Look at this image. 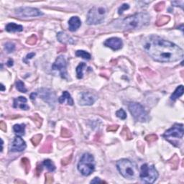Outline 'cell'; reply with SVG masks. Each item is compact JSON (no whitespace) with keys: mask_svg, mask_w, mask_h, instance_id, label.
<instances>
[{"mask_svg":"<svg viewBox=\"0 0 184 184\" xmlns=\"http://www.w3.org/2000/svg\"><path fill=\"white\" fill-rule=\"evenodd\" d=\"M143 48L152 59L161 63L178 61L183 57V51L179 46L157 35L147 37Z\"/></svg>","mask_w":184,"mask_h":184,"instance_id":"cell-1","label":"cell"},{"mask_svg":"<svg viewBox=\"0 0 184 184\" xmlns=\"http://www.w3.org/2000/svg\"><path fill=\"white\" fill-rule=\"evenodd\" d=\"M150 19V18L147 14L137 13L124 19L121 22V27L125 30L139 29L148 25Z\"/></svg>","mask_w":184,"mask_h":184,"instance_id":"cell-2","label":"cell"},{"mask_svg":"<svg viewBox=\"0 0 184 184\" xmlns=\"http://www.w3.org/2000/svg\"><path fill=\"white\" fill-rule=\"evenodd\" d=\"M117 168L122 175L128 180H135L138 177L139 170L137 165L130 160L122 159L117 163Z\"/></svg>","mask_w":184,"mask_h":184,"instance_id":"cell-3","label":"cell"},{"mask_svg":"<svg viewBox=\"0 0 184 184\" xmlns=\"http://www.w3.org/2000/svg\"><path fill=\"white\" fill-rule=\"evenodd\" d=\"M78 170L84 176L92 174L95 170L94 156L89 153L84 154L78 163Z\"/></svg>","mask_w":184,"mask_h":184,"instance_id":"cell-4","label":"cell"},{"mask_svg":"<svg viewBox=\"0 0 184 184\" xmlns=\"http://www.w3.org/2000/svg\"><path fill=\"white\" fill-rule=\"evenodd\" d=\"M106 15V9L104 7H94L89 11L87 15V23L88 25L101 24L104 20Z\"/></svg>","mask_w":184,"mask_h":184,"instance_id":"cell-5","label":"cell"},{"mask_svg":"<svg viewBox=\"0 0 184 184\" xmlns=\"http://www.w3.org/2000/svg\"><path fill=\"white\" fill-rule=\"evenodd\" d=\"M140 178L144 183H153L158 179V173L154 166L144 164L141 166Z\"/></svg>","mask_w":184,"mask_h":184,"instance_id":"cell-6","label":"cell"},{"mask_svg":"<svg viewBox=\"0 0 184 184\" xmlns=\"http://www.w3.org/2000/svg\"><path fill=\"white\" fill-rule=\"evenodd\" d=\"M129 110L134 119L137 122H145L148 120V116L144 107L139 103L132 102L129 104Z\"/></svg>","mask_w":184,"mask_h":184,"instance_id":"cell-7","label":"cell"},{"mask_svg":"<svg viewBox=\"0 0 184 184\" xmlns=\"http://www.w3.org/2000/svg\"><path fill=\"white\" fill-rule=\"evenodd\" d=\"M183 125L182 124H175L171 129L163 134V137L171 142L174 139H181L183 136Z\"/></svg>","mask_w":184,"mask_h":184,"instance_id":"cell-8","label":"cell"},{"mask_svg":"<svg viewBox=\"0 0 184 184\" xmlns=\"http://www.w3.org/2000/svg\"><path fill=\"white\" fill-rule=\"evenodd\" d=\"M37 97H40L45 102L48 104L51 107L53 108L56 103V94L48 89H40L35 92Z\"/></svg>","mask_w":184,"mask_h":184,"instance_id":"cell-9","label":"cell"},{"mask_svg":"<svg viewBox=\"0 0 184 184\" xmlns=\"http://www.w3.org/2000/svg\"><path fill=\"white\" fill-rule=\"evenodd\" d=\"M15 15L20 18H31L43 15V13L36 8L32 7H20L15 10Z\"/></svg>","mask_w":184,"mask_h":184,"instance_id":"cell-10","label":"cell"},{"mask_svg":"<svg viewBox=\"0 0 184 184\" xmlns=\"http://www.w3.org/2000/svg\"><path fill=\"white\" fill-rule=\"evenodd\" d=\"M66 61L63 56H60L56 58V61L53 64V70H58L60 72L61 78L63 79H68V73L66 70Z\"/></svg>","mask_w":184,"mask_h":184,"instance_id":"cell-11","label":"cell"},{"mask_svg":"<svg viewBox=\"0 0 184 184\" xmlns=\"http://www.w3.org/2000/svg\"><path fill=\"white\" fill-rule=\"evenodd\" d=\"M96 99H97V97L93 93L83 92L81 94L78 103L80 105L82 106H90L95 102Z\"/></svg>","mask_w":184,"mask_h":184,"instance_id":"cell-12","label":"cell"},{"mask_svg":"<svg viewBox=\"0 0 184 184\" xmlns=\"http://www.w3.org/2000/svg\"><path fill=\"white\" fill-rule=\"evenodd\" d=\"M27 145L25 142L20 137H15L10 147L11 152H22L25 150Z\"/></svg>","mask_w":184,"mask_h":184,"instance_id":"cell-13","label":"cell"},{"mask_svg":"<svg viewBox=\"0 0 184 184\" xmlns=\"http://www.w3.org/2000/svg\"><path fill=\"white\" fill-rule=\"evenodd\" d=\"M104 44L106 47L110 48L113 51H118L121 49L123 45L122 40L119 37H111V38L107 39Z\"/></svg>","mask_w":184,"mask_h":184,"instance_id":"cell-14","label":"cell"},{"mask_svg":"<svg viewBox=\"0 0 184 184\" xmlns=\"http://www.w3.org/2000/svg\"><path fill=\"white\" fill-rule=\"evenodd\" d=\"M27 99L24 97H20L14 100L13 106L16 109H21L22 110H28L29 106L27 104Z\"/></svg>","mask_w":184,"mask_h":184,"instance_id":"cell-15","label":"cell"},{"mask_svg":"<svg viewBox=\"0 0 184 184\" xmlns=\"http://www.w3.org/2000/svg\"><path fill=\"white\" fill-rule=\"evenodd\" d=\"M81 22L78 17H72L68 21V27H69V30L71 32L76 31L81 27Z\"/></svg>","mask_w":184,"mask_h":184,"instance_id":"cell-16","label":"cell"},{"mask_svg":"<svg viewBox=\"0 0 184 184\" xmlns=\"http://www.w3.org/2000/svg\"><path fill=\"white\" fill-rule=\"evenodd\" d=\"M57 39L59 42L62 43H68V44L74 43L73 39L64 32H58L57 34Z\"/></svg>","mask_w":184,"mask_h":184,"instance_id":"cell-17","label":"cell"},{"mask_svg":"<svg viewBox=\"0 0 184 184\" xmlns=\"http://www.w3.org/2000/svg\"><path fill=\"white\" fill-rule=\"evenodd\" d=\"M52 142L53 137L51 136H48L43 145L40 149L39 152L41 153H49L52 151Z\"/></svg>","mask_w":184,"mask_h":184,"instance_id":"cell-18","label":"cell"},{"mask_svg":"<svg viewBox=\"0 0 184 184\" xmlns=\"http://www.w3.org/2000/svg\"><path fill=\"white\" fill-rule=\"evenodd\" d=\"M58 101H59L60 104H64V103H67V104L70 106L73 105V99L71 98L70 94L66 91L63 92V94L61 95V97H59L58 99Z\"/></svg>","mask_w":184,"mask_h":184,"instance_id":"cell-19","label":"cell"},{"mask_svg":"<svg viewBox=\"0 0 184 184\" xmlns=\"http://www.w3.org/2000/svg\"><path fill=\"white\" fill-rule=\"evenodd\" d=\"M6 30L9 32H22L23 30V27L22 25H17L15 23H9L6 26Z\"/></svg>","mask_w":184,"mask_h":184,"instance_id":"cell-20","label":"cell"},{"mask_svg":"<svg viewBox=\"0 0 184 184\" xmlns=\"http://www.w3.org/2000/svg\"><path fill=\"white\" fill-rule=\"evenodd\" d=\"M183 94V87L182 85L179 86L178 87L176 88V89L175 90V92L173 93V94L171 95V99L173 101L176 100L178 98L181 97Z\"/></svg>","mask_w":184,"mask_h":184,"instance_id":"cell-21","label":"cell"},{"mask_svg":"<svg viewBox=\"0 0 184 184\" xmlns=\"http://www.w3.org/2000/svg\"><path fill=\"white\" fill-rule=\"evenodd\" d=\"M171 20V18L169 16H166V15H162V16H160L158 19L156 21L155 24L158 27L163 26V25H166V24L168 23Z\"/></svg>","mask_w":184,"mask_h":184,"instance_id":"cell-22","label":"cell"},{"mask_svg":"<svg viewBox=\"0 0 184 184\" xmlns=\"http://www.w3.org/2000/svg\"><path fill=\"white\" fill-rule=\"evenodd\" d=\"M25 125L24 124H22V125H15L13 127L14 132L20 135H25Z\"/></svg>","mask_w":184,"mask_h":184,"instance_id":"cell-23","label":"cell"},{"mask_svg":"<svg viewBox=\"0 0 184 184\" xmlns=\"http://www.w3.org/2000/svg\"><path fill=\"white\" fill-rule=\"evenodd\" d=\"M87 67V65H86L85 63H79V65L77 66L76 68V75H77V78L81 79L83 78L84 76V69Z\"/></svg>","mask_w":184,"mask_h":184,"instance_id":"cell-24","label":"cell"},{"mask_svg":"<svg viewBox=\"0 0 184 184\" xmlns=\"http://www.w3.org/2000/svg\"><path fill=\"white\" fill-rule=\"evenodd\" d=\"M168 163L171 165L173 169L175 170L177 169V168L178 167V164H179V158H178L176 154H175L168 161Z\"/></svg>","mask_w":184,"mask_h":184,"instance_id":"cell-25","label":"cell"},{"mask_svg":"<svg viewBox=\"0 0 184 184\" xmlns=\"http://www.w3.org/2000/svg\"><path fill=\"white\" fill-rule=\"evenodd\" d=\"M120 135H121L122 137L124 139H125V140H132V133L130 132V130L128 129V127H127L126 126L124 127Z\"/></svg>","mask_w":184,"mask_h":184,"instance_id":"cell-26","label":"cell"},{"mask_svg":"<svg viewBox=\"0 0 184 184\" xmlns=\"http://www.w3.org/2000/svg\"><path fill=\"white\" fill-rule=\"evenodd\" d=\"M43 166L45 167L50 172H53L56 170V166H55L54 163L52 162V161H51V160L49 159L45 160L43 162Z\"/></svg>","mask_w":184,"mask_h":184,"instance_id":"cell-27","label":"cell"},{"mask_svg":"<svg viewBox=\"0 0 184 184\" xmlns=\"http://www.w3.org/2000/svg\"><path fill=\"white\" fill-rule=\"evenodd\" d=\"M21 163H22V166H23L24 169H25V173L27 174L30 170V161H29L27 158H22V160H21Z\"/></svg>","mask_w":184,"mask_h":184,"instance_id":"cell-28","label":"cell"},{"mask_svg":"<svg viewBox=\"0 0 184 184\" xmlns=\"http://www.w3.org/2000/svg\"><path fill=\"white\" fill-rule=\"evenodd\" d=\"M76 56L78 57H81L85 60H90L91 59V55L87 51H77L76 52Z\"/></svg>","mask_w":184,"mask_h":184,"instance_id":"cell-29","label":"cell"},{"mask_svg":"<svg viewBox=\"0 0 184 184\" xmlns=\"http://www.w3.org/2000/svg\"><path fill=\"white\" fill-rule=\"evenodd\" d=\"M16 88L19 92L22 93H26L27 89L25 87V84L22 81H18L16 83Z\"/></svg>","mask_w":184,"mask_h":184,"instance_id":"cell-30","label":"cell"},{"mask_svg":"<svg viewBox=\"0 0 184 184\" xmlns=\"http://www.w3.org/2000/svg\"><path fill=\"white\" fill-rule=\"evenodd\" d=\"M42 138H43V135H40V134H38V135H36L32 137V138L31 139V142H32V143L33 144V145L37 146L40 142Z\"/></svg>","mask_w":184,"mask_h":184,"instance_id":"cell-31","label":"cell"},{"mask_svg":"<svg viewBox=\"0 0 184 184\" xmlns=\"http://www.w3.org/2000/svg\"><path fill=\"white\" fill-rule=\"evenodd\" d=\"M15 49V45L14 43H7L6 44L4 45V50L6 51L7 53H12Z\"/></svg>","mask_w":184,"mask_h":184,"instance_id":"cell-32","label":"cell"},{"mask_svg":"<svg viewBox=\"0 0 184 184\" xmlns=\"http://www.w3.org/2000/svg\"><path fill=\"white\" fill-rule=\"evenodd\" d=\"M31 119H32V120H33L34 122L36 124V125H37V127H40L41 125H42V122H43V119H42V118L40 117V116L38 114H35L33 117H31Z\"/></svg>","mask_w":184,"mask_h":184,"instance_id":"cell-33","label":"cell"},{"mask_svg":"<svg viewBox=\"0 0 184 184\" xmlns=\"http://www.w3.org/2000/svg\"><path fill=\"white\" fill-rule=\"evenodd\" d=\"M37 41V37L35 35H31L30 37H28L26 43L28 45H33L36 44Z\"/></svg>","mask_w":184,"mask_h":184,"instance_id":"cell-34","label":"cell"},{"mask_svg":"<svg viewBox=\"0 0 184 184\" xmlns=\"http://www.w3.org/2000/svg\"><path fill=\"white\" fill-rule=\"evenodd\" d=\"M116 115L118 118L121 119H125L127 118V114L122 109L118 110L116 112Z\"/></svg>","mask_w":184,"mask_h":184,"instance_id":"cell-35","label":"cell"},{"mask_svg":"<svg viewBox=\"0 0 184 184\" xmlns=\"http://www.w3.org/2000/svg\"><path fill=\"white\" fill-rule=\"evenodd\" d=\"M61 135L63 137H70L72 136V133L69 130L66 128H62L61 132Z\"/></svg>","mask_w":184,"mask_h":184,"instance_id":"cell-36","label":"cell"},{"mask_svg":"<svg viewBox=\"0 0 184 184\" xmlns=\"http://www.w3.org/2000/svg\"><path fill=\"white\" fill-rule=\"evenodd\" d=\"M157 140H158V136L156 135H154V134H152V135H147L145 137V140L147 141V142H148L149 143H150V142H153Z\"/></svg>","mask_w":184,"mask_h":184,"instance_id":"cell-37","label":"cell"},{"mask_svg":"<svg viewBox=\"0 0 184 184\" xmlns=\"http://www.w3.org/2000/svg\"><path fill=\"white\" fill-rule=\"evenodd\" d=\"M165 6H166V4H165L164 1H161V2L158 3V4L155 6L154 9L156 12H161L163 9H164Z\"/></svg>","mask_w":184,"mask_h":184,"instance_id":"cell-38","label":"cell"},{"mask_svg":"<svg viewBox=\"0 0 184 184\" xmlns=\"http://www.w3.org/2000/svg\"><path fill=\"white\" fill-rule=\"evenodd\" d=\"M72 157H73V155L71 154L70 156H68V157L62 159V161H61L62 165H63V166H67L68 164H69L72 160Z\"/></svg>","mask_w":184,"mask_h":184,"instance_id":"cell-39","label":"cell"},{"mask_svg":"<svg viewBox=\"0 0 184 184\" xmlns=\"http://www.w3.org/2000/svg\"><path fill=\"white\" fill-rule=\"evenodd\" d=\"M129 8H130V6H129V4H123L121 7H120L119 8V10H118L119 15H122V14L123 13L124 11H125V10H128Z\"/></svg>","mask_w":184,"mask_h":184,"instance_id":"cell-40","label":"cell"},{"mask_svg":"<svg viewBox=\"0 0 184 184\" xmlns=\"http://www.w3.org/2000/svg\"><path fill=\"white\" fill-rule=\"evenodd\" d=\"M53 183V177L51 173H46L45 174V183L51 184Z\"/></svg>","mask_w":184,"mask_h":184,"instance_id":"cell-41","label":"cell"},{"mask_svg":"<svg viewBox=\"0 0 184 184\" xmlns=\"http://www.w3.org/2000/svg\"><path fill=\"white\" fill-rule=\"evenodd\" d=\"M119 128V125H111V126H109L106 129L107 132H115L118 130Z\"/></svg>","mask_w":184,"mask_h":184,"instance_id":"cell-42","label":"cell"},{"mask_svg":"<svg viewBox=\"0 0 184 184\" xmlns=\"http://www.w3.org/2000/svg\"><path fill=\"white\" fill-rule=\"evenodd\" d=\"M183 3H184V1H172V4L174 5V6H175V7H181L182 9H183Z\"/></svg>","mask_w":184,"mask_h":184,"instance_id":"cell-43","label":"cell"},{"mask_svg":"<svg viewBox=\"0 0 184 184\" xmlns=\"http://www.w3.org/2000/svg\"><path fill=\"white\" fill-rule=\"evenodd\" d=\"M42 171H43L42 165L37 164V168H36V171H35L36 175H37V176H39L40 174V173H41V172H42Z\"/></svg>","mask_w":184,"mask_h":184,"instance_id":"cell-44","label":"cell"},{"mask_svg":"<svg viewBox=\"0 0 184 184\" xmlns=\"http://www.w3.org/2000/svg\"><path fill=\"white\" fill-rule=\"evenodd\" d=\"M0 129L4 132L7 131V125L4 122L1 121V122H0Z\"/></svg>","mask_w":184,"mask_h":184,"instance_id":"cell-45","label":"cell"},{"mask_svg":"<svg viewBox=\"0 0 184 184\" xmlns=\"http://www.w3.org/2000/svg\"><path fill=\"white\" fill-rule=\"evenodd\" d=\"M106 183V182L104 181V180H100V178H97V177L91 181V183Z\"/></svg>","mask_w":184,"mask_h":184,"instance_id":"cell-46","label":"cell"},{"mask_svg":"<svg viewBox=\"0 0 184 184\" xmlns=\"http://www.w3.org/2000/svg\"><path fill=\"white\" fill-rule=\"evenodd\" d=\"M35 56V53H29V54L27 55L26 56V59L28 60V59H31L33 56Z\"/></svg>","mask_w":184,"mask_h":184,"instance_id":"cell-47","label":"cell"},{"mask_svg":"<svg viewBox=\"0 0 184 184\" xmlns=\"http://www.w3.org/2000/svg\"><path fill=\"white\" fill-rule=\"evenodd\" d=\"M7 65L8 66H13V60L10 59L9 61H7Z\"/></svg>","mask_w":184,"mask_h":184,"instance_id":"cell-48","label":"cell"},{"mask_svg":"<svg viewBox=\"0 0 184 184\" xmlns=\"http://www.w3.org/2000/svg\"><path fill=\"white\" fill-rule=\"evenodd\" d=\"M1 92H3V91H4V89H5V88H4V85H3V84H1Z\"/></svg>","mask_w":184,"mask_h":184,"instance_id":"cell-49","label":"cell"}]
</instances>
